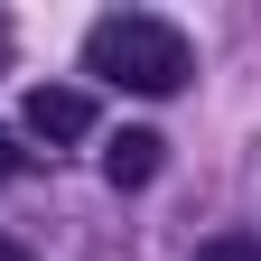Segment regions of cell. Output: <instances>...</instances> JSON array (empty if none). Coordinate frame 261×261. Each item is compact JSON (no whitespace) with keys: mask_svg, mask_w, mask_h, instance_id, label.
Instances as JSON below:
<instances>
[{"mask_svg":"<svg viewBox=\"0 0 261 261\" xmlns=\"http://www.w3.org/2000/svg\"><path fill=\"white\" fill-rule=\"evenodd\" d=\"M28 130L38 140H84L93 130V93L84 84H28Z\"/></svg>","mask_w":261,"mask_h":261,"instance_id":"obj_2","label":"cell"},{"mask_svg":"<svg viewBox=\"0 0 261 261\" xmlns=\"http://www.w3.org/2000/svg\"><path fill=\"white\" fill-rule=\"evenodd\" d=\"M84 75H103V84H121V93H177L187 84V38L168 19H140V10H121V19H103L84 38Z\"/></svg>","mask_w":261,"mask_h":261,"instance_id":"obj_1","label":"cell"},{"mask_svg":"<svg viewBox=\"0 0 261 261\" xmlns=\"http://www.w3.org/2000/svg\"><path fill=\"white\" fill-rule=\"evenodd\" d=\"M159 149H168L159 130H112V149H103V177H112V187H149V177H159Z\"/></svg>","mask_w":261,"mask_h":261,"instance_id":"obj_3","label":"cell"},{"mask_svg":"<svg viewBox=\"0 0 261 261\" xmlns=\"http://www.w3.org/2000/svg\"><path fill=\"white\" fill-rule=\"evenodd\" d=\"M0 47H10V28H0Z\"/></svg>","mask_w":261,"mask_h":261,"instance_id":"obj_7","label":"cell"},{"mask_svg":"<svg viewBox=\"0 0 261 261\" xmlns=\"http://www.w3.org/2000/svg\"><path fill=\"white\" fill-rule=\"evenodd\" d=\"M0 261H28V243H10V233H0Z\"/></svg>","mask_w":261,"mask_h":261,"instance_id":"obj_6","label":"cell"},{"mask_svg":"<svg viewBox=\"0 0 261 261\" xmlns=\"http://www.w3.org/2000/svg\"><path fill=\"white\" fill-rule=\"evenodd\" d=\"M28 168V149H19V130H0V177H19Z\"/></svg>","mask_w":261,"mask_h":261,"instance_id":"obj_5","label":"cell"},{"mask_svg":"<svg viewBox=\"0 0 261 261\" xmlns=\"http://www.w3.org/2000/svg\"><path fill=\"white\" fill-rule=\"evenodd\" d=\"M196 261H261V233H215V243H196Z\"/></svg>","mask_w":261,"mask_h":261,"instance_id":"obj_4","label":"cell"}]
</instances>
